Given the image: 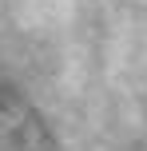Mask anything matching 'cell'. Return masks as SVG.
<instances>
[{
	"instance_id": "6da1fadb",
	"label": "cell",
	"mask_w": 147,
	"mask_h": 151,
	"mask_svg": "<svg viewBox=\"0 0 147 151\" xmlns=\"http://www.w3.org/2000/svg\"><path fill=\"white\" fill-rule=\"evenodd\" d=\"M0 151H60L44 115L8 76H0Z\"/></svg>"
}]
</instances>
